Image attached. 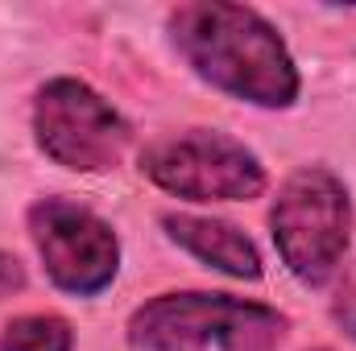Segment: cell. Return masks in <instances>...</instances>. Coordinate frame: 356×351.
<instances>
[{
	"mask_svg": "<svg viewBox=\"0 0 356 351\" xmlns=\"http://www.w3.org/2000/svg\"><path fill=\"white\" fill-rule=\"evenodd\" d=\"M166 37L186 71L211 91L261 112H286L302 95V71L261 8L236 0H186L166 12Z\"/></svg>",
	"mask_w": 356,
	"mask_h": 351,
	"instance_id": "obj_1",
	"label": "cell"
},
{
	"mask_svg": "<svg viewBox=\"0 0 356 351\" xmlns=\"http://www.w3.org/2000/svg\"><path fill=\"white\" fill-rule=\"evenodd\" d=\"M290 318L220 289H170L141 302L124 323L129 351H282Z\"/></svg>",
	"mask_w": 356,
	"mask_h": 351,
	"instance_id": "obj_2",
	"label": "cell"
},
{
	"mask_svg": "<svg viewBox=\"0 0 356 351\" xmlns=\"http://www.w3.org/2000/svg\"><path fill=\"white\" fill-rule=\"evenodd\" d=\"M353 190L332 166L311 162L286 174L269 207V240L277 248V261L298 285H332L353 252Z\"/></svg>",
	"mask_w": 356,
	"mask_h": 351,
	"instance_id": "obj_3",
	"label": "cell"
},
{
	"mask_svg": "<svg viewBox=\"0 0 356 351\" xmlns=\"http://www.w3.org/2000/svg\"><path fill=\"white\" fill-rule=\"evenodd\" d=\"M141 174L182 203H253L269 190L266 162L220 128H182L149 141L137 157Z\"/></svg>",
	"mask_w": 356,
	"mask_h": 351,
	"instance_id": "obj_4",
	"label": "cell"
},
{
	"mask_svg": "<svg viewBox=\"0 0 356 351\" xmlns=\"http://www.w3.org/2000/svg\"><path fill=\"white\" fill-rule=\"evenodd\" d=\"M29 124L38 149L71 174L116 170L133 145L129 116L75 75H54L33 91Z\"/></svg>",
	"mask_w": 356,
	"mask_h": 351,
	"instance_id": "obj_5",
	"label": "cell"
},
{
	"mask_svg": "<svg viewBox=\"0 0 356 351\" xmlns=\"http://www.w3.org/2000/svg\"><path fill=\"white\" fill-rule=\"evenodd\" d=\"M25 232L50 285L71 298H99L120 277L116 228L79 198L67 194L33 198L25 211Z\"/></svg>",
	"mask_w": 356,
	"mask_h": 351,
	"instance_id": "obj_6",
	"label": "cell"
},
{
	"mask_svg": "<svg viewBox=\"0 0 356 351\" xmlns=\"http://www.w3.org/2000/svg\"><path fill=\"white\" fill-rule=\"evenodd\" d=\"M158 223H162L166 240L182 248L186 257H195L203 268H216L232 281H261L266 277L257 240L245 228H236L232 219L195 215V211H162Z\"/></svg>",
	"mask_w": 356,
	"mask_h": 351,
	"instance_id": "obj_7",
	"label": "cell"
},
{
	"mask_svg": "<svg viewBox=\"0 0 356 351\" xmlns=\"http://www.w3.org/2000/svg\"><path fill=\"white\" fill-rule=\"evenodd\" d=\"M0 351H75V327L54 310L17 314L0 331Z\"/></svg>",
	"mask_w": 356,
	"mask_h": 351,
	"instance_id": "obj_8",
	"label": "cell"
},
{
	"mask_svg": "<svg viewBox=\"0 0 356 351\" xmlns=\"http://www.w3.org/2000/svg\"><path fill=\"white\" fill-rule=\"evenodd\" d=\"M25 285H29V273H25L21 257H17V252H8V248H0V302H8V298L25 293Z\"/></svg>",
	"mask_w": 356,
	"mask_h": 351,
	"instance_id": "obj_9",
	"label": "cell"
},
{
	"mask_svg": "<svg viewBox=\"0 0 356 351\" xmlns=\"http://www.w3.org/2000/svg\"><path fill=\"white\" fill-rule=\"evenodd\" d=\"M332 323L344 331V339H353L356 343V281L353 285H344V289L332 298Z\"/></svg>",
	"mask_w": 356,
	"mask_h": 351,
	"instance_id": "obj_10",
	"label": "cell"
},
{
	"mask_svg": "<svg viewBox=\"0 0 356 351\" xmlns=\"http://www.w3.org/2000/svg\"><path fill=\"white\" fill-rule=\"evenodd\" d=\"M311 351H332V348H311Z\"/></svg>",
	"mask_w": 356,
	"mask_h": 351,
	"instance_id": "obj_11",
	"label": "cell"
}]
</instances>
